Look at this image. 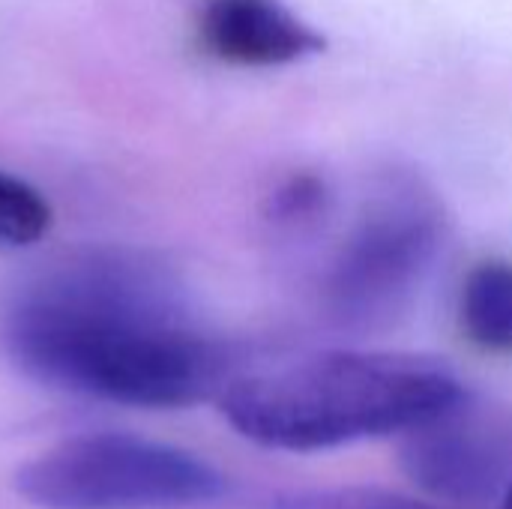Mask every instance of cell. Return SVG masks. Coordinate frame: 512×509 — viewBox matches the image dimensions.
I'll use <instances>...</instances> for the list:
<instances>
[{
    "label": "cell",
    "mask_w": 512,
    "mask_h": 509,
    "mask_svg": "<svg viewBox=\"0 0 512 509\" xmlns=\"http://www.w3.org/2000/svg\"><path fill=\"white\" fill-rule=\"evenodd\" d=\"M0 345L27 378L126 408H189L234 378L180 279L138 252H84L18 279Z\"/></svg>",
    "instance_id": "1"
},
{
    "label": "cell",
    "mask_w": 512,
    "mask_h": 509,
    "mask_svg": "<svg viewBox=\"0 0 512 509\" xmlns=\"http://www.w3.org/2000/svg\"><path fill=\"white\" fill-rule=\"evenodd\" d=\"M465 396L456 372L408 351H318L234 375L219 393L228 426L246 441L318 453L405 435Z\"/></svg>",
    "instance_id": "2"
},
{
    "label": "cell",
    "mask_w": 512,
    "mask_h": 509,
    "mask_svg": "<svg viewBox=\"0 0 512 509\" xmlns=\"http://www.w3.org/2000/svg\"><path fill=\"white\" fill-rule=\"evenodd\" d=\"M444 243L438 192L402 168L375 174L321 270L324 309L351 327L393 321L429 279Z\"/></svg>",
    "instance_id": "3"
},
{
    "label": "cell",
    "mask_w": 512,
    "mask_h": 509,
    "mask_svg": "<svg viewBox=\"0 0 512 509\" xmlns=\"http://www.w3.org/2000/svg\"><path fill=\"white\" fill-rule=\"evenodd\" d=\"M15 489L39 509H186L216 501L225 483L213 465L180 447L93 432L27 462Z\"/></svg>",
    "instance_id": "4"
},
{
    "label": "cell",
    "mask_w": 512,
    "mask_h": 509,
    "mask_svg": "<svg viewBox=\"0 0 512 509\" xmlns=\"http://www.w3.org/2000/svg\"><path fill=\"white\" fill-rule=\"evenodd\" d=\"M408 477L447 501H486L512 486V417L468 393L447 411L405 432Z\"/></svg>",
    "instance_id": "5"
},
{
    "label": "cell",
    "mask_w": 512,
    "mask_h": 509,
    "mask_svg": "<svg viewBox=\"0 0 512 509\" xmlns=\"http://www.w3.org/2000/svg\"><path fill=\"white\" fill-rule=\"evenodd\" d=\"M198 33L213 57L237 66H285L327 48L324 33L282 0H204Z\"/></svg>",
    "instance_id": "6"
},
{
    "label": "cell",
    "mask_w": 512,
    "mask_h": 509,
    "mask_svg": "<svg viewBox=\"0 0 512 509\" xmlns=\"http://www.w3.org/2000/svg\"><path fill=\"white\" fill-rule=\"evenodd\" d=\"M459 324L465 336L492 354H512V261L474 264L459 291Z\"/></svg>",
    "instance_id": "7"
},
{
    "label": "cell",
    "mask_w": 512,
    "mask_h": 509,
    "mask_svg": "<svg viewBox=\"0 0 512 509\" xmlns=\"http://www.w3.org/2000/svg\"><path fill=\"white\" fill-rule=\"evenodd\" d=\"M333 204H336V195L327 177L303 171V174L288 177L270 195L267 216L285 234H309V231H318L330 219Z\"/></svg>",
    "instance_id": "8"
},
{
    "label": "cell",
    "mask_w": 512,
    "mask_h": 509,
    "mask_svg": "<svg viewBox=\"0 0 512 509\" xmlns=\"http://www.w3.org/2000/svg\"><path fill=\"white\" fill-rule=\"evenodd\" d=\"M51 225V210L42 195L24 180L0 171V243L27 246L36 243Z\"/></svg>",
    "instance_id": "9"
},
{
    "label": "cell",
    "mask_w": 512,
    "mask_h": 509,
    "mask_svg": "<svg viewBox=\"0 0 512 509\" xmlns=\"http://www.w3.org/2000/svg\"><path fill=\"white\" fill-rule=\"evenodd\" d=\"M273 509H438L423 498H411L402 492L348 486V489H318V492H294L282 495Z\"/></svg>",
    "instance_id": "10"
},
{
    "label": "cell",
    "mask_w": 512,
    "mask_h": 509,
    "mask_svg": "<svg viewBox=\"0 0 512 509\" xmlns=\"http://www.w3.org/2000/svg\"><path fill=\"white\" fill-rule=\"evenodd\" d=\"M501 509H512V486L504 492V501H501Z\"/></svg>",
    "instance_id": "11"
}]
</instances>
